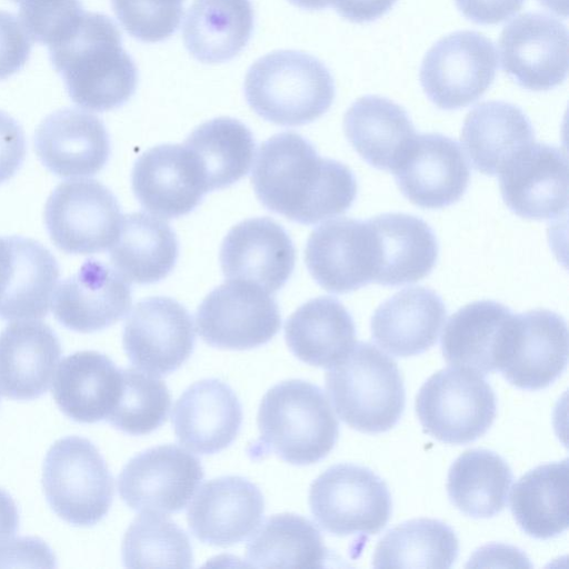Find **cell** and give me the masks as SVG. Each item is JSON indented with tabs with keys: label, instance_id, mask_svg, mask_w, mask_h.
I'll return each instance as SVG.
<instances>
[{
	"label": "cell",
	"instance_id": "cell-46",
	"mask_svg": "<svg viewBox=\"0 0 569 569\" xmlns=\"http://www.w3.org/2000/svg\"><path fill=\"white\" fill-rule=\"evenodd\" d=\"M26 138L21 126L0 110V183L12 178L26 157Z\"/></svg>",
	"mask_w": 569,
	"mask_h": 569
},
{
	"label": "cell",
	"instance_id": "cell-24",
	"mask_svg": "<svg viewBox=\"0 0 569 569\" xmlns=\"http://www.w3.org/2000/svg\"><path fill=\"white\" fill-rule=\"evenodd\" d=\"M171 420L183 447L196 453L213 455L238 436L242 407L229 385L219 379H203L182 392Z\"/></svg>",
	"mask_w": 569,
	"mask_h": 569
},
{
	"label": "cell",
	"instance_id": "cell-40",
	"mask_svg": "<svg viewBox=\"0 0 569 569\" xmlns=\"http://www.w3.org/2000/svg\"><path fill=\"white\" fill-rule=\"evenodd\" d=\"M459 553V540L445 522L420 518L387 531L379 540L376 568H450Z\"/></svg>",
	"mask_w": 569,
	"mask_h": 569
},
{
	"label": "cell",
	"instance_id": "cell-30",
	"mask_svg": "<svg viewBox=\"0 0 569 569\" xmlns=\"http://www.w3.org/2000/svg\"><path fill=\"white\" fill-rule=\"evenodd\" d=\"M512 312L505 305L475 301L460 308L448 320L441 337L447 362L488 375L498 370Z\"/></svg>",
	"mask_w": 569,
	"mask_h": 569
},
{
	"label": "cell",
	"instance_id": "cell-50",
	"mask_svg": "<svg viewBox=\"0 0 569 569\" xmlns=\"http://www.w3.org/2000/svg\"><path fill=\"white\" fill-rule=\"evenodd\" d=\"M12 259L10 237H0V296L8 283L12 269Z\"/></svg>",
	"mask_w": 569,
	"mask_h": 569
},
{
	"label": "cell",
	"instance_id": "cell-33",
	"mask_svg": "<svg viewBox=\"0 0 569 569\" xmlns=\"http://www.w3.org/2000/svg\"><path fill=\"white\" fill-rule=\"evenodd\" d=\"M253 22L250 0H194L184 18L183 42L200 62H226L246 47Z\"/></svg>",
	"mask_w": 569,
	"mask_h": 569
},
{
	"label": "cell",
	"instance_id": "cell-41",
	"mask_svg": "<svg viewBox=\"0 0 569 569\" xmlns=\"http://www.w3.org/2000/svg\"><path fill=\"white\" fill-rule=\"evenodd\" d=\"M127 568H190L192 549L184 531L159 512L139 515L122 541Z\"/></svg>",
	"mask_w": 569,
	"mask_h": 569
},
{
	"label": "cell",
	"instance_id": "cell-19",
	"mask_svg": "<svg viewBox=\"0 0 569 569\" xmlns=\"http://www.w3.org/2000/svg\"><path fill=\"white\" fill-rule=\"evenodd\" d=\"M131 184L140 204L163 218L191 212L209 191L196 157L184 144H161L143 152L134 162Z\"/></svg>",
	"mask_w": 569,
	"mask_h": 569
},
{
	"label": "cell",
	"instance_id": "cell-34",
	"mask_svg": "<svg viewBox=\"0 0 569 569\" xmlns=\"http://www.w3.org/2000/svg\"><path fill=\"white\" fill-rule=\"evenodd\" d=\"M178 254V240L170 226L144 212L122 217L110 247L113 267L127 281L138 284L164 279L174 268Z\"/></svg>",
	"mask_w": 569,
	"mask_h": 569
},
{
	"label": "cell",
	"instance_id": "cell-12",
	"mask_svg": "<svg viewBox=\"0 0 569 569\" xmlns=\"http://www.w3.org/2000/svg\"><path fill=\"white\" fill-rule=\"evenodd\" d=\"M568 361L565 319L547 309L512 315L498 370L512 386L526 390L549 387Z\"/></svg>",
	"mask_w": 569,
	"mask_h": 569
},
{
	"label": "cell",
	"instance_id": "cell-15",
	"mask_svg": "<svg viewBox=\"0 0 569 569\" xmlns=\"http://www.w3.org/2000/svg\"><path fill=\"white\" fill-rule=\"evenodd\" d=\"M498 46L503 71L525 89L547 91L567 77L568 31L551 16H518L501 31Z\"/></svg>",
	"mask_w": 569,
	"mask_h": 569
},
{
	"label": "cell",
	"instance_id": "cell-13",
	"mask_svg": "<svg viewBox=\"0 0 569 569\" xmlns=\"http://www.w3.org/2000/svg\"><path fill=\"white\" fill-rule=\"evenodd\" d=\"M202 478L197 457L176 445H162L127 462L118 477V490L133 510L172 513L188 505Z\"/></svg>",
	"mask_w": 569,
	"mask_h": 569
},
{
	"label": "cell",
	"instance_id": "cell-1",
	"mask_svg": "<svg viewBox=\"0 0 569 569\" xmlns=\"http://www.w3.org/2000/svg\"><path fill=\"white\" fill-rule=\"evenodd\" d=\"M251 181L267 209L302 224L343 213L358 190L346 164L321 158L306 138L292 131L277 133L260 146Z\"/></svg>",
	"mask_w": 569,
	"mask_h": 569
},
{
	"label": "cell",
	"instance_id": "cell-8",
	"mask_svg": "<svg viewBox=\"0 0 569 569\" xmlns=\"http://www.w3.org/2000/svg\"><path fill=\"white\" fill-rule=\"evenodd\" d=\"M309 506L318 525L338 537L377 535L392 510L386 482L353 463L335 465L318 476L310 486Z\"/></svg>",
	"mask_w": 569,
	"mask_h": 569
},
{
	"label": "cell",
	"instance_id": "cell-26",
	"mask_svg": "<svg viewBox=\"0 0 569 569\" xmlns=\"http://www.w3.org/2000/svg\"><path fill=\"white\" fill-rule=\"evenodd\" d=\"M446 315L445 303L433 290L405 288L373 312L372 339L395 357L416 356L437 342Z\"/></svg>",
	"mask_w": 569,
	"mask_h": 569
},
{
	"label": "cell",
	"instance_id": "cell-48",
	"mask_svg": "<svg viewBox=\"0 0 569 569\" xmlns=\"http://www.w3.org/2000/svg\"><path fill=\"white\" fill-rule=\"evenodd\" d=\"M397 0H333L332 7L352 22H370L388 12Z\"/></svg>",
	"mask_w": 569,
	"mask_h": 569
},
{
	"label": "cell",
	"instance_id": "cell-38",
	"mask_svg": "<svg viewBox=\"0 0 569 569\" xmlns=\"http://www.w3.org/2000/svg\"><path fill=\"white\" fill-rule=\"evenodd\" d=\"M328 558L318 528L295 513L268 518L246 548L247 565L254 568H322Z\"/></svg>",
	"mask_w": 569,
	"mask_h": 569
},
{
	"label": "cell",
	"instance_id": "cell-3",
	"mask_svg": "<svg viewBox=\"0 0 569 569\" xmlns=\"http://www.w3.org/2000/svg\"><path fill=\"white\" fill-rule=\"evenodd\" d=\"M243 88L258 116L286 127L317 120L329 110L336 94L328 68L316 57L296 50L259 58L249 68Z\"/></svg>",
	"mask_w": 569,
	"mask_h": 569
},
{
	"label": "cell",
	"instance_id": "cell-47",
	"mask_svg": "<svg viewBox=\"0 0 569 569\" xmlns=\"http://www.w3.org/2000/svg\"><path fill=\"white\" fill-rule=\"evenodd\" d=\"M458 10L479 24H497L518 12L525 0H455Z\"/></svg>",
	"mask_w": 569,
	"mask_h": 569
},
{
	"label": "cell",
	"instance_id": "cell-53",
	"mask_svg": "<svg viewBox=\"0 0 569 569\" xmlns=\"http://www.w3.org/2000/svg\"><path fill=\"white\" fill-rule=\"evenodd\" d=\"M11 1H13V2H18V3L20 4V3H22V2H24V1H27V0H11Z\"/></svg>",
	"mask_w": 569,
	"mask_h": 569
},
{
	"label": "cell",
	"instance_id": "cell-52",
	"mask_svg": "<svg viewBox=\"0 0 569 569\" xmlns=\"http://www.w3.org/2000/svg\"><path fill=\"white\" fill-rule=\"evenodd\" d=\"M292 4L307 10H321L332 4L333 0H289Z\"/></svg>",
	"mask_w": 569,
	"mask_h": 569
},
{
	"label": "cell",
	"instance_id": "cell-42",
	"mask_svg": "<svg viewBox=\"0 0 569 569\" xmlns=\"http://www.w3.org/2000/svg\"><path fill=\"white\" fill-rule=\"evenodd\" d=\"M170 406L162 380L142 370L121 369L120 396L106 420L126 433L148 435L166 421Z\"/></svg>",
	"mask_w": 569,
	"mask_h": 569
},
{
	"label": "cell",
	"instance_id": "cell-10",
	"mask_svg": "<svg viewBox=\"0 0 569 569\" xmlns=\"http://www.w3.org/2000/svg\"><path fill=\"white\" fill-rule=\"evenodd\" d=\"M121 220L114 194L91 179L58 184L44 208V222L52 242L72 254H91L110 248Z\"/></svg>",
	"mask_w": 569,
	"mask_h": 569
},
{
	"label": "cell",
	"instance_id": "cell-11",
	"mask_svg": "<svg viewBox=\"0 0 569 569\" xmlns=\"http://www.w3.org/2000/svg\"><path fill=\"white\" fill-rule=\"evenodd\" d=\"M196 325L208 345L246 350L271 340L280 329L281 317L269 292L247 281L228 280L202 300Z\"/></svg>",
	"mask_w": 569,
	"mask_h": 569
},
{
	"label": "cell",
	"instance_id": "cell-20",
	"mask_svg": "<svg viewBox=\"0 0 569 569\" xmlns=\"http://www.w3.org/2000/svg\"><path fill=\"white\" fill-rule=\"evenodd\" d=\"M296 262L286 230L270 218H252L232 227L220 250L221 269L229 280L253 283L269 293L281 289Z\"/></svg>",
	"mask_w": 569,
	"mask_h": 569
},
{
	"label": "cell",
	"instance_id": "cell-23",
	"mask_svg": "<svg viewBox=\"0 0 569 569\" xmlns=\"http://www.w3.org/2000/svg\"><path fill=\"white\" fill-rule=\"evenodd\" d=\"M36 152L52 173L90 177L108 162L110 140L103 122L92 113L66 108L49 114L36 130Z\"/></svg>",
	"mask_w": 569,
	"mask_h": 569
},
{
	"label": "cell",
	"instance_id": "cell-36",
	"mask_svg": "<svg viewBox=\"0 0 569 569\" xmlns=\"http://www.w3.org/2000/svg\"><path fill=\"white\" fill-rule=\"evenodd\" d=\"M12 269L0 296V319L37 320L49 312L59 266L43 244L19 236L10 237Z\"/></svg>",
	"mask_w": 569,
	"mask_h": 569
},
{
	"label": "cell",
	"instance_id": "cell-22",
	"mask_svg": "<svg viewBox=\"0 0 569 569\" xmlns=\"http://www.w3.org/2000/svg\"><path fill=\"white\" fill-rule=\"evenodd\" d=\"M131 301V288L118 271L88 259L58 286L52 311L63 327L88 333L119 321L129 311Z\"/></svg>",
	"mask_w": 569,
	"mask_h": 569
},
{
	"label": "cell",
	"instance_id": "cell-27",
	"mask_svg": "<svg viewBox=\"0 0 569 569\" xmlns=\"http://www.w3.org/2000/svg\"><path fill=\"white\" fill-rule=\"evenodd\" d=\"M377 246L375 283L397 287L427 277L438 259L433 230L407 213H382L368 220Z\"/></svg>",
	"mask_w": 569,
	"mask_h": 569
},
{
	"label": "cell",
	"instance_id": "cell-14",
	"mask_svg": "<svg viewBox=\"0 0 569 569\" xmlns=\"http://www.w3.org/2000/svg\"><path fill=\"white\" fill-rule=\"evenodd\" d=\"M194 342L190 313L169 297L139 301L123 328L122 345L131 363L157 376L179 369L191 356Z\"/></svg>",
	"mask_w": 569,
	"mask_h": 569
},
{
	"label": "cell",
	"instance_id": "cell-9",
	"mask_svg": "<svg viewBox=\"0 0 569 569\" xmlns=\"http://www.w3.org/2000/svg\"><path fill=\"white\" fill-rule=\"evenodd\" d=\"M498 57L491 40L463 30L438 40L426 53L420 82L429 100L442 110H456L478 100L492 84Z\"/></svg>",
	"mask_w": 569,
	"mask_h": 569
},
{
	"label": "cell",
	"instance_id": "cell-45",
	"mask_svg": "<svg viewBox=\"0 0 569 569\" xmlns=\"http://www.w3.org/2000/svg\"><path fill=\"white\" fill-rule=\"evenodd\" d=\"M30 52V38L22 23L12 13L0 10V80L19 71Z\"/></svg>",
	"mask_w": 569,
	"mask_h": 569
},
{
	"label": "cell",
	"instance_id": "cell-6",
	"mask_svg": "<svg viewBox=\"0 0 569 569\" xmlns=\"http://www.w3.org/2000/svg\"><path fill=\"white\" fill-rule=\"evenodd\" d=\"M48 503L73 526L98 523L113 499V478L97 447L88 439L69 436L48 450L42 470Z\"/></svg>",
	"mask_w": 569,
	"mask_h": 569
},
{
	"label": "cell",
	"instance_id": "cell-51",
	"mask_svg": "<svg viewBox=\"0 0 569 569\" xmlns=\"http://www.w3.org/2000/svg\"><path fill=\"white\" fill-rule=\"evenodd\" d=\"M548 10L566 18L568 16V0H538Z\"/></svg>",
	"mask_w": 569,
	"mask_h": 569
},
{
	"label": "cell",
	"instance_id": "cell-43",
	"mask_svg": "<svg viewBox=\"0 0 569 569\" xmlns=\"http://www.w3.org/2000/svg\"><path fill=\"white\" fill-rule=\"evenodd\" d=\"M183 0H111L123 29L142 42H160L178 29Z\"/></svg>",
	"mask_w": 569,
	"mask_h": 569
},
{
	"label": "cell",
	"instance_id": "cell-28",
	"mask_svg": "<svg viewBox=\"0 0 569 569\" xmlns=\"http://www.w3.org/2000/svg\"><path fill=\"white\" fill-rule=\"evenodd\" d=\"M121 391V369L98 351H77L59 365L52 395L60 410L77 422L107 419Z\"/></svg>",
	"mask_w": 569,
	"mask_h": 569
},
{
	"label": "cell",
	"instance_id": "cell-21",
	"mask_svg": "<svg viewBox=\"0 0 569 569\" xmlns=\"http://www.w3.org/2000/svg\"><path fill=\"white\" fill-rule=\"evenodd\" d=\"M264 511L260 489L240 476L207 481L187 511L192 535L203 543L229 547L248 538L259 527Z\"/></svg>",
	"mask_w": 569,
	"mask_h": 569
},
{
	"label": "cell",
	"instance_id": "cell-39",
	"mask_svg": "<svg viewBox=\"0 0 569 569\" xmlns=\"http://www.w3.org/2000/svg\"><path fill=\"white\" fill-rule=\"evenodd\" d=\"M183 144L196 157L209 191L240 180L249 171L254 156L251 131L241 121L229 117L203 122Z\"/></svg>",
	"mask_w": 569,
	"mask_h": 569
},
{
	"label": "cell",
	"instance_id": "cell-44",
	"mask_svg": "<svg viewBox=\"0 0 569 569\" xmlns=\"http://www.w3.org/2000/svg\"><path fill=\"white\" fill-rule=\"evenodd\" d=\"M83 13L80 0H27L19 10L29 38L48 47L67 34Z\"/></svg>",
	"mask_w": 569,
	"mask_h": 569
},
{
	"label": "cell",
	"instance_id": "cell-17",
	"mask_svg": "<svg viewBox=\"0 0 569 569\" xmlns=\"http://www.w3.org/2000/svg\"><path fill=\"white\" fill-rule=\"evenodd\" d=\"M501 197L517 216L551 220L568 209V160L550 144L531 143L498 172Z\"/></svg>",
	"mask_w": 569,
	"mask_h": 569
},
{
	"label": "cell",
	"instance_id": "cell-29",
	"mask_svg": "<svg viewBox=\"0 0 569 569\" xmlns=\"http://www.w3.org/2000/svg\"><path fill=\"white\" fill-rule=\"evenodd\" d=\"M345 134L371 167L393 171L417 133L407 111L379 96L356 100L345 113Z\"/></svg>",
	"mask_w": 569,
	"mask_h": 569
},
{
	"label": "cell",
	"instance_id": "cell-37",
	"mask_svg": "<svg viewBox=\"0 0 569 569\" xmlns=\"http://www.w3.org/2000/svg\"><path fill=\"white\" fill-rule=\"evenodd\" d=\"M513 475L508 463L496 452L471 449L451 465L447 492L451 503L472 518H491L507 503Z\"/></svg>",
	"mask_w": 569,
	"mask_h": 569
},
{
	"label": "cell",
	"instance_id": "cell-18",
	"mask_svg": "<svg viewBox=\"0 0 569 569\" xmlns=\"http://www.w3.org/2000/svg\"><path fill=\"white\" fill-rule=\"evenodd\" d=\"M392 172L402 194L426 209L457 202L470 179L460 146L440 133L417 134Z\"/></svg>",
	"mask_w": 569,
	"mask_h": 569
},
{
	"label": "cell",
	"instance_id": "cell-4",
	"mask_svg": "<svg viewBox=\"0 0 569 569\" xmlns=\"http://www.w3.org/2000/svg\"><path fill=\"white\" fill-rule=\"evenodd\" d=\"M257 422L260 449L298 466L327 457L339 436V422L323 391L298 379L281 381L267 391Z\"/></svg>",
	"mask_w": 569,
	"mask_h": 569
},
{
	"label": "cell",
	"instance_id": "cell-32",
	"mask_svg": "<svg viewBox=\"0 0 569 569\" xmlns=\"http://www.w3.org/2000/svg\"><path fill=\"white\" fill-rule=\"evenodd\" d=\"M284 338L301 361L330 368L356 345L350 312L333 297H319L300 306L286 321Z\"/></svg>",
	"mask_w": 569,
	"mask_h": 569
},
{
	"label": "cell",
	"instance_id": "cell-35",
	"mask_svg": "<svg viewBox=\"0 0 569 569\" xmlns=\"http://www.w3.org/2000/svg\"><path fill=\"white\" fill-rule=\"evenodd\" d=\"M510 509L518 526L536 539H550L568 528V459L540 465L513 486Z\"/></svg>",
	"mask_w": 569,
	"mask_h": 569
},
{
	"label": "cell",
	"instance_id": "cell-2",
	"mask_svg": "<svg viewBox=\"0 0 569 569\" xmlns=\"http://www.w3.org/2000/svg\"><path fill=\"white\" fill-rule=\"evenodd\" d=\"M49 52L79 107L98 112L112 110L136 91L137 67L122 47L118 27L106 14L84 12L66 36L49 46Z\"/></svg>",
	"mask_w": 569,
	"mask_h": 569
},
{
	"label": "cell",
	"instance_id": "cell-5",
	"mask_svg": "<svg viewBox=\"0 0 569 569\" xmlns=\"http://www.w3.org/2000/svg\"><path fill=\"white\" fill-rule=\"evenodd\" d=\"M326 389L339 418L363 433L390 430L405 411V385L396 361L369 342L356 343L330 367Z\"/></svg>",
	"mask_w": 569,
	"mask_h": 569
},
{
	"label": "cell",
	"instance_id": "cell-7",
	"mask_svg": "<svg viewBox=\"0 0 569 569\" xmlns=\"http://www.w3.org/2000/svg\"><path fill=\"white\" fill-rule=\"evenodd\" d=\"M416 412L423 431L450 445H467L483 436L495 421L497 397L478 372L448 367L421 386Z\"/></svg>",
	"mask_w": 569,
	"mask_h": 569
},
{
	"label": "cell",
	"instance_id": "cell-49",
	"mask_svg": "<svg viewBox=\"0 0 569 569\" xmlns=\"http://www.w3.org/2000/svg\"><path fill=\"white\" fill-rule=\"evenodd\" d=\"M19 526V512L11 496L0 488V549L14 536Z\"/></svg>",
	"mask_w": 569,
	"mask_h": 569
},
{
	"label": "cell",
	"instance_id": "cell-16",
	"mask_svg": "<svg viewBox=\"0 0 569 569\" xmlns=\"http://www.w3.org/2000/svg\"><path fill=\"white\" fill-rule=\"evenodd\" d=\"M305 260L316 282L332 293L373 282L377 246L369 222L338 218L322 223L307 241Z\"/></svg>",
	"mask_w": 569,
	"mask_h": 569
},
{
	"label": "cell",
	"instance_id": "cell-25",
	"mask_svg": "<svg viewBox=\"0 0 569 569\" xmlns=\"http://www.w3.org/2000/svg\"><path fill=\"white\" fill-rule=\"evenodd\" d=\"M61 356L56 332L37 320L8 325L0 332V391L17 400H32L50 387Z\"/></svg>",
	"mask_w": 569,
	"mask_h": 569
},
{
	"label": "cell",
	"instance_id": "cell-31",
	"mask_svg": "<svg viewBox=\"0 0 569 569\" xmlns=\"http://www.w3.org/2000/svg\"><path fill=\"white\" fill-rule=\"evenodd\" d=\"M461 142L473 168L495 176L513 156L535 142V131L517 106L486 101L467 114Z\"/></svg>",
	"mask_w": 569,
	"mask_h": 569
}]
</instances>
